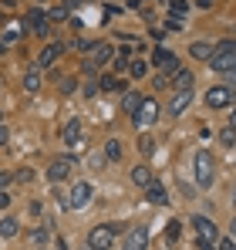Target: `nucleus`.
Here are the masks:
<instances>
[{"mask_svg":"<svg viewBox=\"0 0 236 250\" xmlns=\"http://www.w3.org/2000/svg\"><path fill=\"white\" fill-rule=\"evenodd\" d=\"M112 58H115V47H112V44H108V41H95L91 47H88L84 61H81V71L95 78V75H98V68H105Z\"/></svg>","mask_w":236,"mask_h":250,"instance_id":"f257e3e1","label":"nucleus"},{"mask_svg":"<svg viewBox=\"0 0 236 250\" xmlns=\"http://www.w3.org/2000/svg\"><path fill=\"white\" fill-rule=\"evenodd\" d=\"M209 68L219 71V75L236 71V41H223L219 44V47L213 51V58H209Z\"/></svg>","mask_w":236,"mask_h":250,"instance_id":"f03ea898","label":"nucleus"},{"mask_svg":"<svg viewBox=\"0 0 236 250\" xmlns=\"http://www.w3.org/2000/svg\"><path fill=\"white\" fill-rule=\"evenodd\" d=\"M193 166H196L199 189H209V186H213V179H216V159H213V152H209V149H199L196 159H193Z\"/></svg>","mask_w":236,"mask_h":250,"instance_id":"7ed1b4c3","label":"nucleus"},{"mask_svg":"<svg viewBox=\"0 0 236 250\" xmlns=\"http://www.w3.org/2000/svg\"><path fill=\"white\" fill-rule=\"evenodd\" d=\"M115 237H118V223H98L88 233V250H112Z\"/></svg>","mask_w":236,"mask_h":250,"instance_id":"20e7f679","label":"nucleus"},{"mask_svg":"<svg viewBox=\"0 0 236 250\" xmlns=\"http://www.w3.org/2000/svg\"><path fill=\"white\" fill-rule=\"evenodd\" d=\"M193 227H196V247H216L219 244V230L209 216H193Z\"/></svg>","mask_w":236,"mask_h":250,"instance_id":"39448f33","label":"nucleus"},{"mask_svg":"<svg viewBox=\"0 0 236 250\" xmlns=\"http://www.w3.org/2000/svg\"><path fill=\"white\" fill-rule=\"evenodd\" d=\"M132 122L135 128H149V125L158 122V102L156 98H142V105H138V112L132 115Z\"/></svg>","mask_w":236,"mask_h":250,"instance_id":"423d86ee","label":"nucleus"},{"mask_svg":"<svg viewBox=\"0 0 236 250\" xmlns=\"http://www.w3.org/2000/svg\"><path fill=\"white\" fill-rule=\"evenodd\" d=\"M233 102H236V88H230V84H219V88L206 91V105L209 108H230Z\"/></svg>","mask_w":236,"mask_h":250,"instance_id":"0eeeda50","label":"nucleus"},{"mask_svg":"<svg viewBox=\"0 0 236 250\" xmlns=\"http://www.w3.org/2000/svg\"><path fill=\"white\" fill-rule=\"evenodd\" d=\"M121 250H149V227H145V223H135V227L125 233Z\"/></svg>","mask_w":236,"mask_h":250,"instance_id":"6e6552de","label":"nucleus"},{"mask_svg":"<svg viewBox=\"0 0 236 250\" xmlns=\"http://www.w3.org/2000/svg\"><path fill=\"white\" fill-rule=\"evenodd\" d=\"M24 24H27V31H34L38 38H51V17H47L44 10H31Z\"/></svg>","mask_w":236,"mask_h":250,"instance_id":"1a4fd4ad","label":"nucleus"},{"mask_svg":"<svg viewBox=\"0 0 236 250\" xmlns=\"http://www.w3.org/2000/svg\"><path fill=\"white\" fill-rule=\"evenodd\" d=\"M152 61H156L165 75H176V71H179V58H176V51H169V47H156Z\"/></svg>","mask_w":236,"mask_h":250,"instance_id":"9d476101","label":"nucleus"},{"mask_svg":"<svg viewBox=\"0 0 236 250\" xmlns=\"http://www.w3.org/2000/svg\"><path fill=\"white\" fill-rule=\"evenodd\" d=\"M68 203H71V209H84L88 203H91V183H78L71 193H68Z\"/></svg>","mask_w":236,"mask_h":250,"instance_id":"9b49d317","label":"nucleus"},{"mask_svg":"<svg viewBox=\"0 0 236 250\" xmlns=\"http://www.w3.org/2000/svg\"><path fill=\"white\" fill-rule=\"evenodd\" d=\"M71 169H75V159H54V163L47 166V179H51V183H61V179H68Z\"/></svg>","mask_w":236,"mask_h":250,"instance_id":"f8f14e48","label":"nucleus"},{"mask_svg":"<svg viewBox=\"0 0 236 250\" xmlns=\"http://www.w3.org/2000/svg\"><path fill=\"white\" fill-rule=\"evenodd\" d=\"M64 51H68L64 44H47V47L38 54V68H51L58 58H64Z\"/></svg>","mask_w":236,"mask_h":250,"instance_id":"ddd939ff","label":"nucleus"},{"mask_svg":"<svg viewBox=\"0 0 236 250\" xmlns=\"http://www.w3.org/2000/svg\"><path fill=\"white\" fill-rule=\"evenodd\" d=\"M189 105H193V91H176V95H172V102H169V115H172V119H179Z\"/></svg>","mask_w":236,"mask_h":250,"instance_id":"4468645a","label":"nucleus"},{"mask_svg":"<svg viewBox=\"0 0 236 250\" xmlns=\"http://www.w3.org/2000/svg\"><path fill=\"white\" fill-rule=\"evenodd\" d=\"M132 183H135V186H142V189H149V186L156 183V176H152V169L145 166V163H138V166L132 169Z\"/></svg>","mask_w":236,"mask_h":250,"instance_id":"2eb2a0df","label":"nucleus"},{"mask_svg":"<svg viewBox=\"0 0 236 250\" xmlns=\"http://www.w3.org/2000/svg\"><path fill=\"white\" fill-rule=\"evenodd\" d=\"M61 139H64V146H81V119H71V122L64 125V132H61Z\"/></svg>","mask_w":236,"mask_h":250,"instance_id":"dca6fc26","label":"nucleus"},{"mask_svg":"<svg viewBox=\"0 0 236 250\" xmlns=\"http://www.w3.org/2000/svg\"><path fill=\"white\" fill-rule=\"evenodd\" d=\"M142 98H145V95H138V91H121V112H125V115H135L138 105H142Z\"/></svg>","mask_w":236,"mask_h":250,"instance_id":"f3484780","label":"nucleus"},{"mask_svg":"<svg viewBox=\"0 0 236 250\" xmlns=\"http://www.w3.org/2000/svg\"><path fill=\"white\" fill-rule=\"evenodd\" d=\"M145 200H149V203H156V207H165V203H169V193H165V186L152 183V186L145 189Z\"/></svg>","mask_w":236,"mask_h":250,"instance_id":"a211bd4d","label":"nucleus"},{"mask_svg":"<svg viewBox=\"0 0 236 250\" xmlns=\"http://www.w3.org/2000/svg\"><path fill=\"white\" fill-rule=\"evenodd\" d=\"M213 51H216V47H213V44H206V41L189 44V54H193L196 61H209V58H213Z\"/></svg>","mask_w":236,"mask_h":250,"instance_id":"6ab92c4d","label":"nucleus"},{"mask_svg":"<svg viewBox=\"0 0 236 250\" xmlns=\"http://www.w3.org/2000/svg\"><path fill=\"white\" fill-rule=\"evenodd\" d=\"M172 88L176 91H193V71H176V78H172Z\"/></svg>","mask_w":236,"mask_h":250,"instance_id":"aec40b11","label":"nucleus"},{"mask_svg":"<svg viewBox=\"0 0 236 250\" xmlns=\"http://www.w3.org/2000/svg\"><path fill=\"white\" fill-rule=\"evenodd\" d=\"M98 88H101V91H128L125 84L118 82V75H101V78H98Z\"/></svg>","mask_w":236,"mask_h":250,"instance_id":"412c9836","label":"nucleus"},{"mask_svg":"<svg viewBox=\"0 0 236 250\" xmlns=\"http://www.w3.org/2000/svg\"><path fill=\"white\" fill-rule=\"evenodd\" d=\"M135 146H138V152H142V156H145V159H149V156H152V152H156V139H152V135H149V132H142V135H138V142H135Z\"/></svg>","mask_w":236,"mask_h":250,"instance_id":"4be33fe9","label":"nucleus"},{"mask_svg":"<svg viewBox=\"0 0 236 250\" xmlns=\"http://www.w3.org/2000/svg\"><path fill=\"white\" fill-rule=\"evenodd\" d=\"M17 233H20L17 220H14V216H3V220H0V237H17Z\"/></svg>","mask_w":236,"mask_h":250,"instance_id":"5701e85b","label":"nucleus"},{"mask_svg":"<svg viewBox=\"0 0 236 250\" xmlns=\"http://www.w3.org/2000/svg\"><path fill=\"white\" fill-rule=\"evenodd\" d=\"M24 88H27L31 95H34V91L40 88V71H38V68H31V71L24 75Z\"/></svg>","mask_w":236,"mask_h":250,"instance_id":"b1692460","label":"nucleus"},{"mask_svg":"<svg viewBox=\"0 0 236 250\" xmlns=\"http://www.w3.org/2000/svg\"><path fill=\"white\" fill-rule=\"evenodd\" d=\"M105 159H112V163L121 159V142H118V139H108V142H105Z\"/></svg>","mask_w":236,"mask_h":250,"instance_id":"393cba45","label":"nucleus"},{"mask_svg":"<svg viewBox=\"0 0 236 250\" xmlns=\"http://www.w3.org/2000/svg\"><path fill=\"white\" fill-rule=\"evenodd\" d=\"M128 75H132V78H145V75H149V61H132V64H128Z\"/></svg>","mask_w":236,"mask_h":250,"instance_id":"a878e982","label":"nucleus"},{"mask_svg":"<svg viewBox=\"0 0 236 250\" xmlns=\"http://www.w3.org/2000/svg\"><path fill=\"white\" fill-rule=\"evenodd\" d=\"M179 233H182V223H179V220H169V227H165V240H169V244H176V240H179Z\"/></svg>","mask_w":236,"mask_h":250,"instance_id":"bb28decb","label":"nucleus"},{"mask_svg":"<svg viewBox=\"0 0 236 250\" xmlns=\"http://www.w3.org/2000/svg\"><path fill=\"white\" fill-rule=\"evenodd\" d=\"M112 64H115V71H128V64H132V58H128V51H118L115 58H112Z\"/></svg>","mask_w":236,"mask_h":250,"instance_id":"cd10ccee","label":"nucleus"},{"mask_svg":"<svg viewBox=\"0 0 236 250\" xmlns=\"http://www.w3.org/2000/svg\"><path fill=\"white\" fill-rule=\"evenodd\" d=\"M81 91H84V98H95V95H98V91H101V88H98V78H88V82H84V88H81Z\"/></svg>","mask_w":236,"mask_h":250,"instance_id":"c85d7f7f","label":"nucleus"},{"mask_svg":"<svg viewBox=\"0 0 236 250\" xmlns=\"http://www.w3.org/2000/svg\"><path fill=\"white\" fill-rule=\"evenodd\" d=\"M219 142H223L226 149H230V146H236V128H223V132H219Z\"/></svg>","mask_w":236,"mask_h":250,"instance_id":"c756f323","label":"nucleus"},{"mask_svg":"<svg viewBox=\"0 0 236 250\" xmlns=\"http://www.w3.org/2000/svg\"><path fill=\"white\" fill-rule=\"evenodd\" d=\"M14 41H17V34H14V31H7V34H0V51H7V47H10Z\"/></svg>","mask_w":236,"mask_h":250,"instance_id":"7c9ffc66","label":"nucleus"},{"mask_svg":"<svg viewBox=\"0 0 236 250\" xmlns=\"http://www.w3.org/2000/svg\"><path fill=\"white\" fill-rule=\"evenodd\" d=\"M75 88H78V82H75V78H61V95H71Z\"/></svg>","mask_w":236,"mask_h":250,"instance_id":"2f4dec72","label":"nucleus"},{"mask_svg":"<svg viewBox=\"0 0 236 250\" xmlns=\"http://www.w3.org/2000/svg\"><path fill=\"white\" fill-rule=\"evenodd\" d=\"M172 10H176V14H186V10H189V3H186V0H176V3H172Z\"/></svg>","mask_w":236,"mask_h":250,"instance_id":"473e14b6","label":"nucleus"},{"mask_svg":"<svg viewBox=\"0 0 236 250\" xmlns=\"http://www.w3.org/2000/svg\"><path fill=\"white\" fill-rule=\"evenodd\" d=\"M7 142H10V128H7V125H0V146H7Z\"/></svg>","mask_w":236,"mask_h":250,"instance_id":"72a5a7b5","label":"nucleus"},{"mask_svg":"<svg viewBox=\"0 0 236 250\" xmlns=\"http://www.w3.org/2000/svg\"><path fill=\"white\" fill-rule=\"evenodd\" d=\"M156 88H169V75H156Z\"/></svg>","mask_w":236,"mask_h":250,"instance_id":"f704fd0d","label":"nucleus"},{"mask_svg":"<svg viewBox=\"0 0 236 250\" xmlns=\"http://www.w3.org/2000/svg\"><path fill=\"white\" fill-rule=\"evenodd\" d=\"M216 250H236V240H219V247Z\"/></svg>","mask_w":236,"mask_h":250,"instance_id":"c9c22d12","label":"nucleus"},{"mask_svg":"<svg viewBox=\"0 0 236 250\" xmlns=\"http://www.w3.org/2000/svg\"><path fill=\"white\" fill-rule=\"evenodd\" d=\"M10 207V193H3V189H0V209H7Z\"/></svg>","mask_w":236,"mask_h":250,"instance_id":"e433bc0d","label":"nucleus"},{"mask_svg":"<svg viewBox=\"0 0 236 250\" xmlns=\"http://www.w3.org/2000/svg\"><path fill=\"white\" fill-rule=\"evenodd\" d=\"M230 233H233V240H236V216L230 220Z\"/></svg>","mask_w":236,"mask_h":250,"instance_id":"4c0bfd02","label":"nucleus"},{"mask_svg":"<svg viewBox=\"0 0 236 250\" xmlns=\"http://www.w3.org/2000/svg\"><path fill=\"white\" fill-rule=\"evenodd\" d=\"M230 128H236V108L230 112Z\"/></svg>","mask_w":236,"mask_h":250,"instance_id":"58836bf2","label":"nucleus"},{"mask_svg":"<svg viewBox=\"0 0 236 250\" xmlns=\"http://www.w3.org/2000/svg\"><path fill=\"white\" fill-rule=\"evenodd\" d=\"M209 3H213V0H199V7H202V10H206V7H209Z\"/></svg>","mask_w":236,"mask_h":250,"instance_id":"ea45409f","label":"nucleus"},{"mask_svg":"<svg viewBox=\"0 0 236 250\" xmlns=\"http://www.w3.org/2000/svg\"><path fill=\"white\" fill-rule=\"evenodd\" d=\"M7 179H10V176H7V172H0V186H3V183H7Z\"/></svg>","mask_w":236,"mask_h":250,"instance_id":"a19ab883","label":"nucleus"},{"mask_svg":"<svg viewBox=\"0 0 236 250\" xmlns=\"http://www.w3.org/2000/svg\"><path fill=\"white\" fill-rule=\"evenodd\" d=\"M226 78H230V82H233V84H236V71H230V75H226Z\"/></svg>","mask_w":236,"mask_h":250,"instance_id":"79ce46f5","label":"nucleus"},{"mask_svg":"<svg viewBox=\"0 0 236 250\" xmlns=\"http://www.w3.org/2000/svg\"><path fill=\"white\" fill-rule=\"evenodd\" d=\"M233 203H236V189H233Z\"/></svg>","mask_w":236,"mask_h":250,"instance_id":"37998d69","label":"nucleus"}]
</instances>
